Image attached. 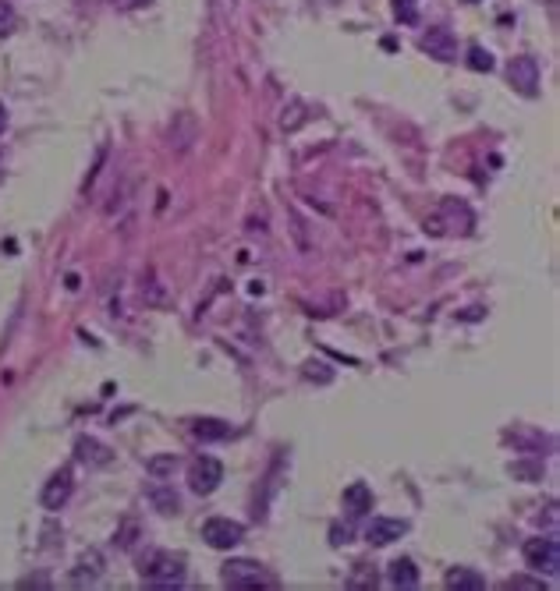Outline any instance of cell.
<instances>
[{"mask_svg":"<svg viewBox=\"0 0 560 591\" xmlns=\"http://www.w3.org/2000/svg\"><path fill=\"white\" fill-rule=\"evenodd\" d=\"M142 585L146 588H181L185 585V556L177 552H149L142 563Z\"/></svg>","mask_w":560,"mask_h":591,"instance_id":"6da1fadb","label":"cell"},{"mask_svg":"<svg viewBox=\"0 0 560 591\" xmlns=\"http://www.w3.org/2000/svg\"><path fill=\"white\" fill-rule=\"evenodd\" d=\"M223 585L227 588H238V591H259V588H277V577L259 567L256 559H231L223 563Z\"/></svg>","mask_w":560,"mask_h":591,"instance_id":"7a4b0ae2","label":"cell"},{"mask_svg":"<svg viewBox=\"0 0 560 591\" xmlns=\"http://www.w3.org/2000/svg\"><path fill=\"white\" fill-rule=\"evenodd\" d=\"M525 563L532 567V570H539V574H560V546L557 539H528L525 542Z\"/></svg>","mask_w":560,"mask_h":591,"instance_id":"3957f363","label":"cell"},{"mask_svg":"<svg viewBox=\"0 0 560 591\" xmlns=\"http://www.w3.org/2000/svg\"><path fill=\"white\" fill-rule=\"evenodd\" d=\"M245 539V524L231 521V517H210L203 524V542H210L214 549H234Z\"/></svg>","mask_w":560,"mask_h":591,"instance_id":"277c9868","label":"cell"},{"mask_svg":"<svg viewBox=\"0 0 560 591\" xmlns=\"http://www.w3.org/2000/svg\"><path fill=\"white\" fill-rule=\"evenodd\" d=\"M220 478H223V467H220L216 457H199L195 464L188 467V485L199 496H210L216 485H220Z\"/></svg>","mask_w":560,"mask_h":591,"instance_id":"5b68a950","label":"cell"},{"mask_svg":"<svg viewBox=\"0 0 560 591\" xmlns=\"http://www.w3.org/2000/svg\"><path fill=\"white\" fill-rule=\"evenodd\" d=\"M458 216H472V212L465 210L458 199H443L440 212H436L432 220H426V230H430V234H465V230L458 227Z\"/></svg>","mask_w":560,"mask_h":591,"instance_id":"8992f818","label":"cell"},{"mask_svg":"<svg viewBox=\"0 0 560 591\" xmlns=\"http://www.w3.org/2000/svg\"><path fill=\"white\" fill-rule=\"evenodd\" d=\"M404 531H408V521H397V517H373V524L365 528V542H369V546H390V542H397Z\"/></svg>","mask_w":560,"mask_h":591,"instance_id":"52a82bcc","label":"cell"},{"mask_svg":"<svg viewBox=\"0 0 560 591\" xmlns=\"http://www.w3.org/2000/svg\"><path fill=\"white\" fill-rule=\"evenodd\" d=\"M511 85H515L521 96H536L539 92V64L532 57H517L511 61Z\"/></svg>","mask_w":560,"mask_h":591,"instance_id":"ba28073f","label":"cell"},{"mask_svg":"<svg viewBox=\"0 0 560 591\" xmlns=\"http://www.w3.org/2000/svg\"><path fill=\"white\" fill-rule=\"evenodd\" d=\"M71 485H75V478H71V467H61L50 482H46L43 489V507L46 510H61L68 503V496H71Z\"/></svg>","mask_w":560,"mask_h":591,"instance_id":"9c48e42d","label":"cell"},{"mask_svg":"<svg viewBox=\"0 0 560 591\" xmlns=\"http://www.w3.org/2000/svg\"><path fill=\"white\" fill-rule=\"evenodd\" d=\"M422 50L436 57V61H454L458 57V42H454V33H447V29H430L426 36H422Z\"/></svg>","mask_w":560,"mask_h":591,"instance_id":"30bf717a","label":"cell"},{"mask_svg":"<svg viewBox=\"0 0 560 591\" xmlns=\"http://www.w3.org/2000/svg\"><path fill=\"white\" fill-rule=\"evenodd\" d=\"M100 574H103V556H100V552H86V556L75 563V570H71V581H75V585H86V581L92 585Z\"/></svg>","mask_w":560,"mask_h":591,"instance_id":"8fae6325","label":"cell"},{"mask_svg":"<svg viewBox=\"0 0 560 591\" xmlns=\"http://www.w3.org/2000/svg\"><path fill=\"white\" fill-rule=\"evenodd\" d=\"M192 432H195V439H203V443H216V439H231V425L220 422V418H199V422H192Z\"/></svg>","mask_w":560,"mask_h":591,"instance_id":"7c38bea8","label":"cell"},{"mask_svg":"<svg viewBox=\"0 0 560 591\" xmlns=\"http://www.w3.org/2000/svg\"><path fill=\"white\" fill-rule=\"evenodd\" d=\"M390 585H397V588H415L419 585V570H415V563L408 556L390 563Z\"/></svg>","mask_w":560,"mask_h":591,"instance_id":"4fadbf2b","label":"cell"},{"mask_svg":"<svg viewBox=\"0 0 560 591\" xmlns=\"http://www.w3.org/2000/svg\"><path fill=\"white\" fill-rule=\"evenodd\" d=\"M345 507L351 510L355 517L369 513V510H373V489H369V485H347V489H345Z\"/></svg>","mask_w":560,"mask_h":591,"instance_id":"5bb4252c","label":"cell"},{"mask_svg":"<svg viewBox=\"0 0 560 591\" xmlns=\"http://www.w3.org/2000/svg\"><path fill=\"white\" fill-rule=\"evenodd\" d=\"M447 588H458V591H482L486 588V581L475 574V570H465V567H454L451 574H447Z\"/></svg>","mask_w":560,"mask_h":591,"instance_id":"9a60e30c","label":"cell"},{"mask_svg":"<svg viewBox=\"0 0 560 591\" xmlns=\"http://www.w3.org/2000/svg\"><path fill=\"white\" fill-rule=\"evenodd\" d=\"M79 457H82V461H92V464H107V461H110V450H107V446H100V443H96V439H79Z\"/></svg>","mask_w":560,"mask_h":591,"instance_id":"2e32d148","label":"cell"},{"mask_svg":"<svg viewBox=\"0 0 560 591\" xmlns=\"http://www.w3.org/2000/svg\"><path fill=\"white\" fill-rule=\"evenodd\" d=\"M390 4H394V18L401 25H415L419 22V4L415 0H390Z\"/></svg>","mask_w":560,"mask_h":591,"instance_id":"e0dca14e","label":"cell"},{"mask_svg":"<svg viewBox=\"0 0 560 591\" xmlns=\"http://www.w3.org/2000/svg\"><path fill=\"white\" fill-rule=\"evenodd\" d=\"M469 68L472 71H493V53L482 46H469Z\"/></svg>","mask_w":560,"mask_h":591,"instance_id":"ac0fdd59","label":"cell"},{"mask_svg":"<svg viewBox=\"0 0 560 591\" xmlns=\"http://www.w3.org/2000/svg\"><path fill=\"white\" fill-rule=\"evenodd\" d=\"M149 500L157 503L160 513H174V510H177V496L167 492V489H149Z\"/></svg>","mask_w":560,"mask_h":591,"instance_id":"d6986e66","label":"cell"},{"mask_svg":"<svg viewBox=\"0 0 560 591\" xmlns=\"http://www.w3.org/2000/svg\"><path fill=\"white\" fill-rule=\"evenodd\" d=\"M11 29H14V7H11L7 0H0V40H4Z\"/></svg>","mask_w":560,"mask_h":591,"instance_id":"ffe728a7","label":"cell"},{"mask_svg":"<svg viewBox=\"0 0 560 591\" xmlns=\"http://www.w3.org/2000/svg\"><path fill=\"white\" fill-rule=\"evenodd\" d=\"M174 464H177L174 457H160V461H149V471L153 474H167V471H174Z\"/></svg>","mask_w":560,"mask_h":591,"instance_id":"44dd1931","label":"cell"},{"mask_svg":"<svg viewBox=\"0 0 560 591\" xmlns=\"http://www.w3.org/2000/svg\"><path fill=\"white\" fill-rule=\"evenodd\" d=\"M508 588H543V581H525V577H515V581H508Z\"/></svg>","mask_w":560,"mask_h":591,"instance_id":"7402d4cb","label":"cell"},{"mask_svg":"<svg viewBox=\"0 0 560 591\" xmlns=\"http://www.w3.org/2000/svg\"><path fill=\"white\" fill-rule=\"evenodd\" d=\"M114 7H121V11H131V7H142V4H149V0H110Z\"/></svg>","mask_w":560,"mask_h":591,"instance_id":"603a6c76","label":"cell"},{"mask_svg":"<svg viewBox=\"0 0 560 591\" xmlns=\"http://www.w3.org/2000/svg\"><path fill=\"white\" fill-rule=\"evenodd\" d=\"M7 127V110H4V103H0V131Z\"/></svg>","mask_w":560,"mask_h":591,"instance_id":"cb8c5ba5","label":"cell"},{"mask_svg":"<svg viewBox=\"0 0 560 591\" xmlns=\"http://www.w3.org/2000/svg\"><path fill=\"white\" fill-rule=\"evenodd\" d=\"M465 4H479V0H465Z\"/></svg>","mask_w":560,"mask_h":591,"instance_id":"d4e9b609","label":"cell"}]
</instances>
